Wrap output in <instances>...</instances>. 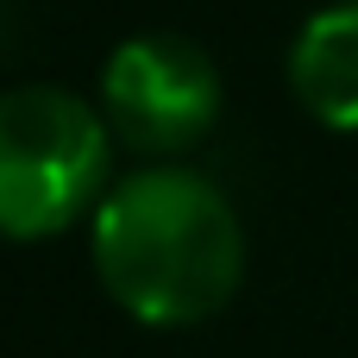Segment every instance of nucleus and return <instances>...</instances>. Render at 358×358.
Here are the masks:
<instances>
[{
    "label": "nucleus",
    "mask_w": 358,
    "mask_h": 358,
    "mask_svg": "<svg viewBox=\"0 0 358 358\" xmlns=\"http://www.w3.org/2000/svg\"><path fill=\"white\" fill-rule=\"evenodd\" d=\"M101 289L138 327L214 321L245 283V227L189 164H145L113 182L88 227Z\"/></svg>",
    "instance_id": "1"
},
{
    "label": "nucleus",
    "mask_w": 358,
    "mask_h": 358,
    "mask_svg": "<svg viewBox=\"0 0 358 358\" xmlns=\"http://www.w3.org/2000/svg\"><path fill=\"white\" fill-rule=\"evenodd\" d=\"M101 113L132 151L176 157V151H189L214 132L220 69L195 38L138 31V38L113 44V57L101 69Z\"/></svg>",
    "instance_id": "3"
},
{
    "label": "nucleus",
    "mask_w": 358,
    "mask_h": 358,
    "mask_svg": "<svg viewBox=\"0 0 358 358\" xmlns=\"http://www.w3.org/2000/svg\"><path fill=\"white\" fill-rule=\"evenodd\" d=\"M289 88L327 132H358V0L321 6L296 31Z\"/></svg>",
    "instance_id": "4"
},
{
    "label": "nucleus",
    "mask_w": 358,
    "mask_h": 358,
    "mask_svg": "<svg viewBox=\"0 0 358 358\" xmlns=\"http://www.w3.org/2000/svg\"><path fill=\"white\" fill-rule=\"evenodd\" d=\"M107 182V113L31 82L0 94V239H57Z\"/></svg>",
    "instance_id": "2"
}]
</instances>
